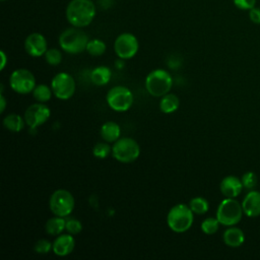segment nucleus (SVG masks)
Returning a JSON list of instances; mask_svg holds the SVG:
<instances>
[{"instance_id": "f257e3e1", "label": "nucleus", "mask_w": 260, "mask_h": 260, "mask_svg": "<svg viewBox=\"0 0 260 260\" xmlns=\"http://www.w3.org/2000/svg\"><path fill=\"white\" fill-rule=\"evenodd\" d=\"M95 16V5L91 0H71L66 8V18L75 27L87 26Z\"/></svg>"}, {"instance_id": "f03ea898", "label": "nucleus", "mask_w": 260, "mask_h": 260, "mask_svg": "<svg viewBox=\"0 0 260 260\" xmlns=\"http://www.w3.org/2000/svg\"><path fill=\"white\" fill-rule=\"evenodd\" d=\"M194 213L184 203H178L174 205L167 214V224L171 231L175 233H185L193 224Z\"/></svg>"}, {"instance_id": "7ed1b4c3", "label": "nucleus", "mask_w": 260, "mask_h": 260, "mask_svg": "<svg viewBox=\"0 0 260 260\" xmlns=\"http://www.w3.org/2000/svg\"><path fill=\"white\" fill-rule=\"evenodd\" d=\"M87 35L80 27H70L63 30L59 37V45L68 54H79L86 50Z\"/></svg>"}, {"instance_id": "20e7f679", "label": "nucleus", "mask_w": 260, "mask_h": 260, "mask_svg": "<svg viewBox=\"0 0 260 260\" xmlns=\"http://www.w3.org/2000/svg\"><path fill=\"white\" fill-rule=\"evenodd\" d=\"M144 84L150 95L161 98L171 90L173 86V78L167 70L154 69L147 74Z\"/></svg>"}, {"instance_id": "39448f33", "label": "nucleus", "mask_w": 260, "mask_h": 260, "mask_svg": "<svg viewBox=\"0 0 260 260\" xmlns=\"http://www.w3.org/2000/svg\"><path fill=\"white\" fill-rule=\"evenodd\" d=\"M112 155L120 162L130 164L140 155V146L131 137H120L112 146Z\"/></svg>"}, {"instance_id": "423d86ee", "label": "nucleus", "mask_w": 260, "mask_h": 260, "mask_svg": "<svg viewBox=\"0 0 260 260\" xmlns=\"http://www.w3.org/2000/svg\"><path fill=\"white\" fill-rule=\"evenodd\" d=\"M243 207L236 199L226 198L223 199L216 210V218L220 224L225 226H232L237 224L243 215Z\"/></svg>"}, {"instance_id": "0eeeda50", "label": "nucleus", "mask_w": 260, "mask_h": 260, "mask_svg": "<svg viewBox=\"0 0 260 260\" xmlns=\"http://www.w3.org/2000/svg\"><path fill=\"white\" fill-rule=\"evenodd\" d=\"M75 206V199L71 192L65 189L54 191L49 199V207L54 215L67 217Z\"/></svg>"}, {"instance_id": "6e6552de", "label": "nucleus", "mask_w": 260, "mask_h": 260, "mask_svg": "<svg viewBox=\"0 0 260 260\" xmlns=\"http://www.w3.org/2000/svg\"><path fill=\"white\" fill-rule=\"evenodd\" d=\"M106 101L115 112H126L133 105V93L127 86L116 85L109 89Z\"/></svg>"}, {"instance_id": "1a4fd4ad", "label": "nucleus", "mask_w": 260, "mask_h": 260, "mask_svg": "<svg viewBox=\"0 0 260 260\" xmlns=\"http://www.w3.org/2000/svg\"><path fill=\"white\" fill-rule=\"evenodd\" d=\"M53 94L61 100L66 101L73 96L76 89V83L72 75L67 72L57 73L51 80Z\"/></svg>"}, {"instance_id": "9d476101", "label": "nucleus", "mask_w": 260, "mask_h": 260, "mask_svg": "<svg viewBox=\"0 0 260 260\" xmlns=\"http://www.w3.org/2000/svg\"><path fill=\"white\" fill-rule=\"evenodd\" d=\"M9 85L11 89L19 94H27L32 92L36 87V77L31 71L19 68L10 74Z\"/></svg>"}, {"instance_id": "9b49d317", "label": "nucleus", "mask_w": 260, "mask_h": 260, "mask_svg": "<svg viewBox=\"0 0 260 260\" xmlns=\"http://www.w3.org/2000/svg\"><path fill=\"white\" fill-rule=\"evenodd\" d=\"M139 49L137 38L130 32L119 35L114 42V50L116 55L123 60L133 58Z\"/></svg>"}, {"instance_id": "f8f14e48", "label": "nucleus", "mask_w": 260, "mask_h": 260, "mask_svg": "<svg viewBox=\"0 0 260 260\" xmlns=\"http://www.w3.org/2000/svg\"><path fill=\"white\" fill-rule=\"evenodd\" d=\"M51 116L50 108L44 103H36L27 107L24 112V121L30 130L45 124Z\"/></svg>"}, {"instance_id": "ddd939ff", "label": "nucleus", "mask_w": 260, "mask_h": 260, "mask_svg": "<svg viewBox=\"0 0 260 260\" xmlns=\"http://www.w3.org/2000/svg\"><path fill=\"white\" fill-rule=\"evenodd\" d=\"M24 50L31 57L44 56L48 50L46 38L40 32L28 35L24 41Z\"/></svg>"}, {"instance_id": "4468645a", "label": "nucleus", "mask_w": 260, "mask_h": 260, "mask_svg": "<svg viewBox=\"0 0 260 260\" xmlns=\"http://www.w3.org/2000/svg\"><path fill=\"white\" fill-rule=\"evenodd\" d=\"M75 247V240L71 234H61L53 242V249L55 255L64 257L71 254Z\"/></svg>"}, {"instance_id": "2eb2a0df", "label": "nucleus", "mask_w": 260, "mask_h": 260, "mask_svg": "<svg viewBox=\"0 0 260 260\" xmlns=\"http://www.w3.org/2000/svg\"><path fill=\"white\" fill-rule=\"evenodd\" d=\"M243 187L242 181L235 176L224 177L219 184L220 192L226 198H236L242 192Z\"/></svg>"}, {"instance_id": "dca6fc26", "label": "nucleus", "mask_w": 260, "mask_h": 260, "mask_svg": "<svg viewBox=\"0 0 260 260\" xmlns=\"http://www.w3.org/2000/svg\"><path fill=\"white\" fill-rule=\"evenodd\" d=\"M243 211L247 216L255 217L260 215V192H249L242 202Z\"/></svg>"}, {"instance_id": "f3484780", "label": "nucleus", "mask_w": 260, "mask_h": 260, "mask_svg": "<svg viewBox=\"0 0 260 260\" xmlns=\"http://www.w3.org/2000/svg\"><path fill=\"white\" fill-rule=\"evenodd\" d=\"M100 134L104 141L114 143L121 137V128L116 122L108 121L102 125Z\"/></svg>"}, {"instance_id": "a211bd4d", "label": "nucleus", "mask_w": 260, "mask_h": 260, "mask_svg": "<svg viewBox=\"0 0 260 260\" xmlns=\"http://www.w3.org/2000/svg\"><path fill=\"white\" fill-rule=\"evenodd\" d=\"M222 239L226 246L232 248H237L243 245L245 241V235L241 229L232 225L231 228H228L223 232Z\"/></svg>"}, {"instance_id": "6ab92c4d", "label": "nucleus", "mask_w": 260, "mask_h": 260, "mask_svg": "<svg viewBox=\"0 0 260 260\" xmlns=\"http://www.w3.org/2000/svg\"><path fill=\"white\" fill-rule=\"evenodd\" d=\"M112 77V71L107 66H99L95 67L90 72V80L94 85L103 86L109 83Z\"/></svg>"}, {"instance_id": "aec40b11", "label": "nucleus", "mask_w": 260, "mask_h": 260, "mask_svg": "<svg viewBox=\"0 0 260 260\" xmlns=\"http://www.w3.org/2000/svg\"><path fill=\"white\" fill-rule=\"evenodd\" d=\"M24 118H22L20 115L11 113L4 117L3 119V126L5 129H7L10 132L18 133L24 128Z\"/></svg>"}, {"instance_id": "412c9836", "label": "nucleus", "mask_w": 260, "mask_h": 260, "mask_svg": "<svg viewBox=\"0 0 260 260\" xmlns=\"http://www.w3.org/2000/svg\"><path fill=\"white\" fill-rule=\"evenodd\" d=\"M180 106V100L175 93L168 92L162 95L159 101V110L164 114H172L178 110Z\"/></svg>"}, {"instance_id": "4be33fe9", "label": "nucleus", "mask_w": 260, "mask_h": 260, "mask_svg": "<svg viewBox=\"0 0 260 260\" xmlns=\"http://www.w3.org/2000/svg\"><path fill=\"white\" fill-rule=\"evenodd\" d=\"M65 224H66L65 217L55 215L54 217H51L46 221L45 231L48 235L59 236L65 230Z\"/></svg>"}, {"instance_id": "5701e85b", "label": "nucleus", "mask_w": 260, "mask_h": 260, "mask_svg": "<svg viewBox=\"0 0 260 260\" xmlns=\"http://www.w3.org/2000/svg\"><path fill=\"white\" fill-rule=\"evenodd\" d=\"M53 94V90L51 86L47 84H39L32 90V96L38 103H47L51 100Z\"/></svg>"}, {"instance_id": "b1692460", "label": "nucleus", "mask_w": 260, "mask_h": 260, "mask_svg": "<svg viewBox=\"0 0 260 260\" xmlns=\"http://www.w3.org/2000/svg\"><path fill=\"white\" fill-rule=\"evenodd\" d=\"M189 207L191 208V210L193 211L194 214L201 215V214H204L208 211L209 204H208V201L205 198L198 196V197H194L190 200Z\"/></svg>"}, {"instance_id": "393cba45", "label": "nucleus", "mask_w": 260, "mask_h": 260, "mask_svg": "<svg viewBox=\"0 0 260 260\" xmlns=\"http://www.w3.org/2000/svg\"><path fill=\"white\" fill-rule=\"evenodd\" d=\"M106 44L100 39L89 40L86 46V52L91 56H102L106 52Z\"/></svg>"}, {"instance_id": "a878e982", "label": "nucleus", "mask_w": 260, "mask_h": 260, "mask_svg": "<svg viewBox=\"0 0 260 260\" xmlns=\"http://www.w3.org/2000/svg\"><path fill=\"white\" fill-rule=\"evenodd\" d=\"M112 153V146L109 142H98L92 148V154L98 158H106Z\"/></svg>"}, {"instance_id": "bb28decb", "label": "nucleus", "mask_w": 260, "mask_h": 260, "mask_svg": "<svg viewBox=\"0 0 260 260\" xmlns=\"http://www.w3.org/2000/svg\"><path fill=\"white\" fill-rule=\"evenodd\" d=\"M219 224L216 217H207L201 222V231L206 235H213L218 231Z\"/></svg>"}, {"instance_id": "cd10ccee", "label": "nucleus", "mask_w": 260, "mask_h": 260, "mask_svg": "<svg viewBox=\"0 0 260 260\" xmlns=\"http://www.w3.org/2000/svg\"><path fill=\"white\" fill-rule=\"evenodd\" d=\"M46 62L51 66H57L62 61V53L56 48L48 49L44 55Z\"/></svg>"}, {"instance_id": "c85d7f7f", "label": "nucleus", "mask_w": 260, "mask_h": 260, "mask_svg": "<svg viewBox=\"0 0 260 260\" xmlns=\"http://www.w3.org/2000/svg\"><path fill=\"white\" fill-rule=\"evenodd\" d=\"M65 230L68 234L77 235L82 231V224L78 219L74 217H69V218H66Z\"/></svg>"}, {"instance_id": "c756f323", "label": "nucleus", "mask_w": 260, "mask_h": 260, "mask_svg": "<svg viewBox=\"0 0 260 260\" xmlns=\"http://www.w3.org/2000/svg\"><path fill=\"white\" fill-rule=\"evenodd\" d=\"M52 249H53V243H51L50 241H48L46 239L38 240L34 246V250L38 254H47Z\"/></svg>"}, {"instance_id": "7c9ffc66", "label": "nucleus", "mask_w": 260, "mask_h": 260, "mask_svg": "<svg viewBox=\"0 0 260 260\" xmlns=\"http://www.w3.org/2000/svg\"><path fill=\"white\" fill-rule=\"evenodd\" d=\"M241 181L245 188L253 189L257 184V177L253 172H247L243 175Z\"/></svg>"}, {"instance_id": "2f4dec72", "label": "nucleus", "mask_w": 260, "mask_h": 260, "mask_svg": "<svg viewBox=\"0 0 260 260\" xmlns=\"http://www.w3.org/2000/svg\"><path fill=\"white\" fill-rule=\"evenodd\" d=\"M236 7L242 10H250L255 7L256 0H233Z\"/></svg>"}, {"instance_id": "473e14b6", "label": "nucleus", "mask_w": 260, "mask_h": 260, "mask_svg": "<svg viewBox=\"0 0 260 260\" xmlns=\"http://www.w3.org/2000/svg\"><path fill=\"white\" fill-rule=\"evenodd\" d=\"M249 17L252 22H254L256 24H260V8L253 7L252 9H250Z\"/></svg>"}, {"instance_id": "72a5a7b5", "label": "nucleus", "mask_w": 260, "mask_h": 260, "mask_svg": "<svg viewBox=\"0 0 260 260\" xmlns=\"http://www.w3.org/2000/svg\"><path fill=\"white\" fill-rule=\"evenodd\" d=\"M0 55H1V59H2V63H1V65H0V69H1V70H3V69H4V67H5V65H6L7 57H6V54H5L3 51H1V52H0Z\"/></svg>"}, {"instance_id": "f704fd0d", "label": "nucleus", "mask_w": 260, "mask_h": 260, "mask_svg": "<svg viewBox=\"0 0 260 260\" xmlns=\"http://www.w3.org/2000/svg\"><path fill=\"white\" fill-rule=\"evenodd\" d=\"M0 101H1L0 111H1V113H3L4 110H5V107H6V101H5V98L3 95V92H1V94H0Z\"/></svg>"}, {"instance_id": "c9c22d12", "label": "nucleus", "mask_w": 260, "mask_h": 260, "mask_svg": "<svg viewBox=\"0 0 260 260\" xmlns=\"http://www.w3.org/2000/svg\"><path fill=\"white\" fill-rule=\"evenodd\" d=\"M1 1H5V0H1Z\"/></svg>"}]
</instances>
